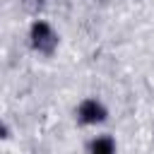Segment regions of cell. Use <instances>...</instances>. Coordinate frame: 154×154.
<instances>
[{
  "instance_id": "obj_2",
  "label": "cell",
  "mask_w": 154,
  "mask_h": 154,
  "mask_svg": "<svg viewBox=\"0 0 154 154\" xmlns=\"http://www.w3.org/2000/svg\"><path fill=\"white\" fill-rule=\"evenodd\" d=\"M75 116H77V123H79V125L94 128V125H101V123L108 118V108L103 106L101 99H96V96H87V99L79 101Z\"/></svg>"
},
{
  "instance_id": "obj_1",
  "label": "cell",
  "mask_w": 154,
  "mask_h": 154,
  "mask_svg": "<svg viewBox=\"0 0 154 154\" xmlns=\"http://www.w3.org/2000/svg\"><path fill=\"white\" fill-rule=\"evenodd\" d=\"M29 43L38 55H53L58 48V31L46 19H34L29 26Z\"/></svg>"
},
{
  "instance_id": "obj_3",
  "label": "cell",
  "mask_w": 154,
  "mask_h": 154,
  "mask_svg": "<svg viewBox=\"0 0 154 154\" xmlns=\"http://www.w3.org/2000/svg\"><path fill=\"white\" fill-rule=\"evenodd\" d=\"M87 149L94 152V154H111V152H116V140L111 135H96L87 144Z\"/></svg>"
},
{
  "instance_id": "obj_4",
  "label": "cell",
  "mask_w": 154,
  "mask_h": 154,
  "mask_svg": "<svg viewBox=\"0 0 154 154\" xmlns=\"http://www.w3.org/2000/svg\"><path fill=\"white\" fill-rule=\"evenodd\" d=\"M5 137H10V128L0 120V140H5Z\"/></svg>"
}]
</instances>
